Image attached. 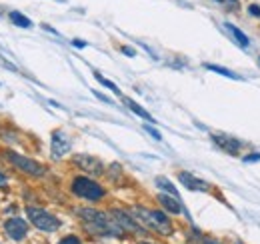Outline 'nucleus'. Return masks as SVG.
<instances>
[{"label":"nucleus","mask_w":260,"mask_h":244,"mask_svg":"<svg viewBox=\"0 0 260 244\" xmlns=\"http://www.w3.org/2000/svg\"><path fill=\"white\" fill-rule=\"evenodd\" d=\"M224 28L232 32V36H234V40H236V42H238L240 46H248V44H250V38H248V36H246V34H244V32L240 30V28H236L234 24H230V22H226V24H224Z\"/></svg>","instance_id":"13"},{"label":"nucleus","mask_w":260,"mask_h":244,"mask_svg":"<svg viewBox=\"0 0 260 244\" xmlns=\"http://www.w3.org/2000/svg\"><path fill=\"white\" fill-rule=\"evenodd\" d=\"M158 202H160L168 212H172V214H180V212H182V204H180V200L174 198V196L158 194Z\"/></svg>","instance_id":"12"},{"label":"nucleus","mask_w":260,"mask_h":244,"mask_svg":"<svg viewBox=\"0 0 260 244\" xmlns=\"http://www.w3.org/2000/svg\"><path fill=\"white\" fill-rule=\"evenodd\" d=\"M178 180L188 188V190H200V192H204V190H208L210 186H208V182H204V180H200V178H196L194 174H190V172H180L178 174Z\"/></svg>","instance_id":"9"},{"label":"nucleus","mask_w":260,"mask_h":244,"mask_svg":"<svg viewBox=\"0 0 260 244\" xmlns=\"http://www.w3.org/2000/svg\"><path fill=\"white\" fill-rule=\"evenodd\" d=\"M78 216L84 220V224L88 226L90 232L102 234V236H118L120 234V226L116 222H112L108 218V214L94 210V208H78Z\"/></svg>","instance_id":"1"},{"label":"nucleus","mask_w":260,"mask_h":244,"mask_svg":"<svg viewBox=\"0 0 260 244\" xmlns=\"http://www.w3.org/2000/svg\"><path fill=\"white\" fill-rule=\"evenodd\" d=\"M122 52H124L126 56H134V54H136L134 48H130V46H122Z\"/></svg>","instance_id":"24"},{"label":"nucleus","mask_w":260,"mask_h":244,"mask_svg":"<svg viewBox=\"0 0 260 244\" xmlns=\"http://www.w3.org/2000/svg\"><path fill=\"white\" fill-rule=\"evenodd\" d=\"M8 158H10V162H12L16 168H20V170H24V172H28V174H32V176H42V174L46 172V168H44L42 164H38V162L32 160V158H26V156H22V154L8 152Z\"/></svg>","instance_id":"5"},{"label":"nucleus","mask_w":260,"mask_h":244,"mask_svg":"<svg viewBox=\"0 0 260 244\" xmlns=\"http://www.w3.org/2000/svg\"><path fill=\"white\" fill-rule=\"evenodd\" d=\"M74 164H76L78 168L86 170L88 174H94V176H98V174L104 172V164H102L98 158L90 156V154H76V156H74Z\"/></svg>","instance_id":"6"},{"label":"nucleus","mask_w":260,"mask_h":244,"mask_svg":"<svg viewBox=\"0 0 260 244\" xmlns=\"http://www.w3.org/2000/svg\"><path fill=\"white\" fill-rule=\"evenodd\" d=\"M216 2H226V0H216Z\"/></svg>","instance_id":"27"},{"label":"nucleus","mask_w":260,"mask_h":244,"mask_svg":"<svg viewBox=\"0 0 260 244\" xmlns=\"http://www.w3.org/2000/svg\"><path fill=\"white\" fill-rule=\"evenodd\" d=\"M26 214H28L30 222H32L38 230H44V232H54V230L60 226V220H58L56 216H52L50 212L42 210V208L28 206V208H26Z\"/></svg>","instance_id":"4"},{"label":"nucleus","mask_w":260,"mask_h":244,"mask_svg":"<svg viewBox=\"0 0 260 244\" xmlns=\"http://www.w3.org/2000/svg\"><path fill=\"white\" fill-rule=\"evenodd\" d=\"M242 160H244L246 164H248V162H256V160H260V154H248V156H244Z\"/></svg>","instance_id":"22"},{"label":"nucleus","mask_w":260,"mask_h":244,"mask_svg":"<svg viewBox=\"0 0 260 244\" xmlns=\"http://www.w3.org/2000/svg\"><path fill=\"white\" fill-rule=\"evenodd\" d=\"M130 214L136 216V218H140L144 224H148L150 228H154V230H158V232H162V234L172 232V224H170V220H168V218H166V214H164V212H160V210L134 208V212H130Z\"/></svg>","instance_id":"2"},{"label":"nucleus","mask_w":260,"mask_h":244,"mask_svg":"<svg viewBox=\"0 0 260 244\" xmlns=\"http://www.w3.org/2000/svg\"><path fill=\"white\" fill-rule=\"evenodd\" d=\"M198 244H222V242L212 240V238H206V236H200V238H198Z\"/></svg>","instance_id":"21"},{"label":"nucleus","mask_w":260,"mask_h":244,"mask_svg":"<svg viewBox=\"0 0 260 244\" xmlns=\"http://www.w3.org/2000/svg\"><path fill=\"white\" fill-rule=\"evenodd\" d=\"M70 150V140L62 130H54L52 132V156L60 158Z\"/></svg>","instance_id":"8"},{"label":"nucleus","mask_w":260,"mask_h":244,"mask_svg":"<svg viewBox=\"0 0 260 244\" xmlns=\"http://www.w3.org/2000/svg\"><path fill=\"white\" fill-rule=\"evenodd\" d=\"M204 68H208V70H212V72H218V74H222V76H228V78L240 80V76H238V74H234V72L226 70L224 66H216V64H204Z\"/></svg>","instance_id":"17"},{"label":"nucleus","mask_w":260,"mask_h":244,"mask_svg":"<svg viewBox=\"0 0 260 244\" xmlns=\"http://www.w3.org/2000/svg\"><path fill=\"white\" fill-rule=\"evenodd\" d=\"M140 244H148V242H140Z\"/></svg>","instance_id":"28"},{"label":"nucleus","mask_w":260,"mask_h":244,"mask_svg":"<svg viewBox=\"0 0 260 244\" xmlns=\"http://www.w3.org/2000/svg\"><path fill=\"white\" fill-rule=\"evenodd\" d=\"M72 44H74V46H78V48H84V46H86V42H82V40H74Z\"/></svg>","instance_id":"26"},{"label":"nucleus","mask_w":260,"mask_h":244,"mask_svg":"<svg viewBox=\"0 0 260 244\" xmlns=\"http://www.w3.org/2000/svg\"><path fill=\"white\" fill-rule=\"evenodd\" d=\"M72 192L78 198H84V200H90V202H96L104 196V188L98 182H94L86 176H76L72 180Z\"/></svg>","instance_id":"3"},{"label":"nucleus","mask_w":260,"mask_h":244,"mask_svg":"<svg viewBox=\"0 0 260 244\" xmlns=\"http://www.w3.org/2000/svg\"><path fill=\"white\" fill-rule=\"evenodd\" d=\"M94 76H96V80H98V82H100L102 86H106V88H110V90H112L114 94H120V88H118V86H116L114 82H110L108 78H104V76H102L100 72H94Z\"/></svg>","instance_id":"18"},{"label":"nucleus","mask_w":260,"mask_h":244,"mask_svg":"<svg viewBox=\"0 0 260 244\" xmlns=\"http://www.w3.org/2000/svg\"><path fill=\"white\" fill-rule=\"evenodd\" d=\"M4 186H6V176L0 172V188H4Z\"/></svg>","instance_id":"25"},{"label":"nucleus","mask_w":260,"mask_h":244,"mask_svg":"<svg viewBox=\"0 0 260 244\" xmlns=\"http://www.w3.org/2000/svg\"><path fill=\"white\" fill-rule=\"evenodd\" d=\"M248 12H250V14H254V16H260V6L250 4V6H248Z\"/></svg>","instance_id":"23"},{"label":"nucleus","mask_w":260,"mask_h":244,"mask_svg":"<svg viewBox=\"0 0 260 244\" xmlns=\"http://www.w3.org/2000/svg\"><path fill=\"white\" fill-rule=\"evenodd\" d=\"M58 244H80V238L78 236H64Z\"/></svg>","instance_id":"19"},{"label":"nucleus","mask_w":260,"mask_h":244,"mask_svg":"<svg viewBox=\"0 0 260 244\" xmlns=\"http://www.w3.org/2000/svg\"><path fill=\"white\" fill-rule=\"evenodd\" d=\"M124 102H126V106H128L130 110H132L134 114H138L140 118H144V120H150V122L154 120V118L150 116V112H148V110H144V108H142L140 104H136L134 100H130V98H124Z\"/></svg>","instance_id":"14"},{"label":"nucleus","mask_w":260,"mask_h":244,"mask_svg":"<svg viewBox=\"0 0 260 244\" xmlns=\"http://www.w3.org/2000/svg\"><path fill=\"white\" fill-rule=\"evenodd\" d=\"M112 218L114 222L120 226V228H128V230H132V232H138V224L132 220V214H128L124 210H112Z\"/></svg>","instance_id":"10"},{"label":"nucleus","mask_w":260,"mask_h":244,"mask_svg":"<svg viewBox=\"0 0 260 244\" xmlns=\"http://www.w3.org/2000/svg\"><path fill=\"white\" fill-rule=\"evenodd\" d=\"M8 16H10V20H12L16 26H20V28H30V26H32V20H30L28 16H24L22 12H18V10H12Z\"/></svg>","instance_id":"15"},{"label":"nucleus","mask_w":260,"mask_h":244,"mask_svg":"<svg viewBox=\"0 0 260 244\" xmlns=\"http://www.w3.org/2000/svg\"><path fill=\"white\" fill-rule=\"evenodd\" d=\"M4 230L12 240H22L28 234V224L22 218H10L4 222Z\"/></svg>","instance_id":"7"},{"label":"nucleus","mask_w":260,"mask_h":244,"mask_svg":"<svg viewBox=\"0 0 260 244\" xmlns=\"http://www.w3.org/2000/svg\"><path fill=\"white\" fill-rule=\"evenodd\" d=\"M212 140H214V144H218L222 150H226L230 154H236L240 148V142L228 134H212Z\"/></svg>","instance_id":"11"},{"label":"nucleus","mask_w":260,"mask_h":244,"mask_svg":"<svg viewBox=\"0 0 260 244\" xmlns=\"http://www.w3.org/2000/svg\"><path fill=\"white\" fill-rule=\"evenodd\" d=\"M156 186H158V188H162V190H166V192H170V196L178 198V190L174 188V184H172L168 178H164V176H158V178H156Z\"/></svg>","instance_id":"16"},{"label":"nucleus","mask_w":260,"mask_h":244,"mask_svg":"<svg viewBox=\"0 0 260 244\" xmlns=\"http://www.w3.org/2000/svg\"><path fill=\"white\" fill-rule=\"evenodd\" d=\"M144 130H146V132H148L152 138H156V140H160V138H162V136H160V132H158L156 128H152V126H144Z\"/></svg>","instance_id":"20"}]
</instances>
